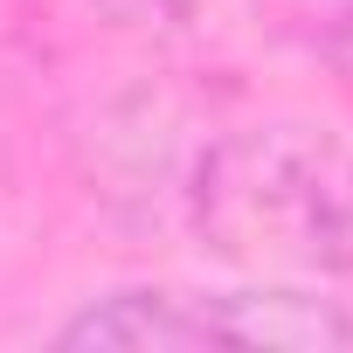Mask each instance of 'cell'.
<instances>
[{"label": "cell", "instance_id": "6da1fadb", "mask_svg": "<svg viewBox=\"0 0 353 353\" xmlns=\"http://www.w3.org/2000/svg\"><path fill=\"white\" fill-rule=\"evenodd\" d=\"M194 236L256 277H353V139L270 118L215 139L188 181Z\"/></svg>", "mask_w": 353, "mask_h": 353}, {"label": "cell", "instance_id": "3957f363", "mask_svg": "<svg viewBox=\"0 0 353 353\" xmlns=\"http://www.w3.org/2000/svg\"><path fill=\"white\" fill-rule=\"evenodd\" d=\"M291 21L332 56L353 70V0H291Z\"/></svg>", "mask_w": 353, "mask_h": 353}, {"label": "cell", "instance_id": "7a4b0ae2", "mask_svg": "<svg viewBox=\"0 0 353 353\" xmlns=\"http://www.w3.org/2000/svg\"><path fill=\"white\" fill-rule=\"evenodd\" d=\"M56 346H125V353H173V346H270V353H325L353 346V319L305 291V284H250V291H173L139 284L90 298Z\"/></svg>", "mask_w": 353, "mask_h": 353}]
</instances>
